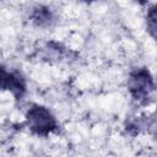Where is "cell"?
I'll use <instances>...</instances> for the list:
<instances>
[{
	"label": "cell",
	"mask_w": 157,
	"mask_h": 157,
	"mask_svg": "<svg viewBox=\"0 0 157 157\" xmlns=\"http://www.w3.org/2000/svg\"><path fill=\"white\" fill-rule=\"evenodd\" d=\"M147 28L151 33V36L155 38L156 36V9L152 6L147 13Z\"/></svg>",
	"instance_id": "5b68a950"
},
{
	"label": "cell",
	"mask_w": 157,
	"mask_h": 157,
	"mask_svg": "<svg viewBox=\"0 0 157 157\" xmlns=\"http://www.w3.org/2000/svg\"><path fill=\"white\" fill-rule=\"evenodd\" d=\"M0 90H10L13 94L21 97L25 92V83L21 76L0 67Z\"/></svg>",
	"instance_id": "3957f363"
},
{
	"label": "cell",
	"mask_w": 157,
	"mask_h": 157,
	"mask_svg": "<svg viewBox=\"0 0 157 157\" xmlns=\"http://www.w3.org/2000/svg\"><path fill=\"white\" fill-rule=\"evenodd\" d=\"M134 1H136V2H139V4H141V5H144V4L148 2V0H134Z\"/></svg>",
	"instance_id": "8992f818"
},
{
	"label": "cell",
	"mask_w": 157,
	"mask_h": 157,
	"mask_svg": "<svg viewBox=\"0 0 157 157\" xmlns=\"http://www.w3.org/2000/svg\"><path fill=\"white\" fill-rule=\"evenodd\" d=\"M27 124L32 132L47 136L53 130L56 129V120L54 115L42 105H33L27 112Z\"/></svg>",
	"instance_id": "7a4b0ae2"
},
{
	"label": "cell",
	"mask_w": 157,
	"mask_h": 157,
	"mask_svg": "<svg viewBox=\"0 0 157 157\" xmlns=\"http://www.w3.org/2000/svg\"><path fill=\"white\" fill-rule=\"evenodd\" d=\"M33 20H34L38 25H43V23H45V22H48V21L50 20V12L48 11V9L38 7V9L34 10Z\"/></svg>",
	"instance_id": "277c9868"
},
{
	"label": "cell",
	"mask_w": 157,
	"mask_h": 157,
	"mask_svg": "<svg viewBox=\"0 0 157 157\" xmlns=\"http://www.w3.org/2000/svg\"><path fill=\"white\" fill-rule=\"evenodd\" d=\"M82 1H86V2H91V1H93V0H82Z\"/></svg>",
	"instance_id": "52a82bcc"
},
{
	"label": "cell",
	"mask_w": 157,
	"mask_h": 157,
	"mask_svg": "<svg viewBox=\"0 0 157 157\" xmlns=\"http://www.w3.org/2000/svg\"><path fill=\"white\" fill-rule=\"evenodd\" d=\"M128 86L134 99L141 103H147L155 91L153 78L150 71L145 67L136 69L130 74Z\"/></svg>",
	"instance_id": "6da1fadb"
}]
</instances>
